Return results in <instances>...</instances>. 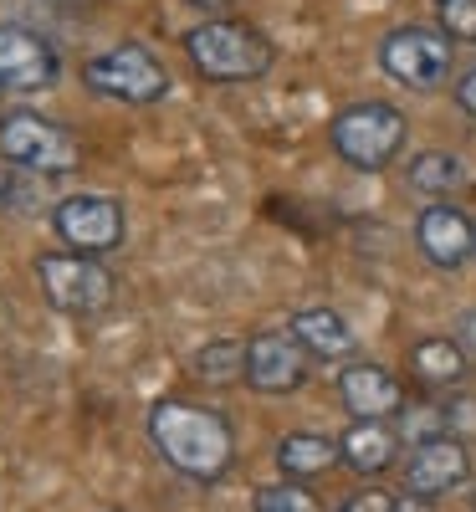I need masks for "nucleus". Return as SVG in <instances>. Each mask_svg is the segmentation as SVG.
Masks as SVG:
<instances>
[{
  "instance_id": "obj_17",
  "label": "nucleus",
  "mask_w": 476,
  "mask_h": 512,
  "mask_svg": "<svg viewBox=\"0 0 476 512\" xmlns=\"http://www.w3.org/2000/svg\"><path fill=\"white\" fill-rule=\"evenodd\" d=\"M410 374L420 384H456L466 374V349L456 344V338H420V344L410 349Z\"/></svg>"
},
{
  "instance_id": "obj_5",
  "label": "nucleus",
  "mask_w": 476,
  "mask_h": 512,
  "mask_svg": "<svg viewBox=\"0 0 476 512\" xmlns=\"http://www.w3.org/2000/svg\"><path fill=\"white\" fill-rule=\"evenodd\" d=\"M36 282L47 292V303L57 313H72V318H93L113 303V272L98 267L93 256H77V251H41Z\"/></svg>"
},
{
  "instance_id": "obj_15",
  "label": "nucleus",
  "mask_w": 476,
  "mask_h": 512,
  "mask_svg": "<svg viewBox=\"0 0 476 512\" xmlns=\"http://www.w3.org/2000/svg\"><path fill=\"white\" fill-rule=\"evenodd\" d=\"M292 338L302 349H308L313 359H349L359 349V338L349 328V318H338L333 308H302L292 318Z\"/></svg>"
},
{
  "instance_id": "obj_22",
  "label": "nucleus",
  "mask_w": 476,
  "mask_h": 512,
  "mask_svg": "<svg viewBox=\"0 0 476 512\" xmlns=\"http://www.w3.org/2000/svg\"><path fill=\"white\" fill-rule=\"evenodd\" d=\"M338 512H395V497H389L384 487H364V492H354L349 502H343Z\"/></svg>"
},
{
  "instance_id": "obj_14",
  "label": "nucleus",
  "mask_w": 476,
  "mask_h": 512,
  "mask_svg": "<svg viewBox=\"0 0 476 512\" xmlns=\"http://www.w3.org/2000/svg\"><path fill=\"white\" fill-rule=\"evenodd\" d=\"M338 451H343V461H349L354 472L379 477L384 466H395V456H400V436L389 431V420H354L349 431L338 436Z\"/></svg>"
},
{
  "instance_id": "obj_1",
  "label": "nucleus",
  "mask_w": 476,
  "mask_h": 512,
  "mask_svg": "<svg viewBox=\"0 0 476 512\" xmlns=\"http://www.w3.org/2000/svg\"><path fill=\"white\" fill-rule=\"evenodd\" d=\"M149 441H154V451L169 466H175V472H185L195 482L226 477V466L236 461L231 420L221 410L185 405V400H154V410H149Z\"/></svg>"
},
{
  "instance_id": "obj_4",
  "label": "nucleus",
  "mask_w": 476,
  "mask_h": 512,
  "mask_svg": "<svg viewBox=\"0 0 476 512\" xmlns=\"http://www.w3.org/2000/svg\"><path fill=\"white\" fill-rule=\"evenodd\" d=\"M82 82H88L93 93H103V98L139 103V108H144V103H159V98L169 93L164 62H159L149 47H139V41H118V47L88 57V62H82Z\"/></svg>"
},
{
  "instance_id": "obj_10",
  "label": "nucleus",
  "mask_w": 476,
  "mask_h": 512,
  "mask_svg": "<svg viewBox=\"0 0 476 512\" xmlns=\"http://www.w3.org/2000/svg\"><path fill=\"white\" fill-rule=\"evenodd\" d=\"M57 52L26 26H0V88L36 93L57 82Z\"/></svg>"
},
{
  "instance_id": "obj_9",
  "label": "nucleus",
  "mask_w": 476,
  "mask_h": 512,
  "mask_svg": "<svg viewBox=\"0 0 476 512\" xmlns=\"http://www.w3.org/2000/svg\"><path fill=\"white\" fill-rule=\"evenodd\" d=\"M308 379V349L287 333H256L246 344V384L262 395H292Z\"/></svg>"
},
{
  "instance_id": "obj_8",
  "label": "nucleus",
  "mask_w": 476,
  "mask_h": 512,
  "mask_svg": "<svg viewBox=\"0 0 476 512\" xmlns=\"http://www.w3.org/2000/svg\"><path fill=\"white\" fill-rule=\"evenodd\" d=\"M52 226L77 256H103V251L123 246V236H128V216L113 195H67L57 205Z\"/></svg>"
},
{
  "instance_id": "obj_19",
  "label": "nucleus",
  "mask_w": 476,
  "mask_h": 512,
  "mask_svg": "<svg viewBox=\"0 0 476 512\" xmlns=\"http://www.w3.org/2000/svg\"><path fill=\"white\" fill-rule=\"evenodd\" d=\"M461 180H466V164L446 149H425V154L410 159V185L420 195H451Z\"/></svg>"
},
{
  "instance_id": "obj_24",
  "label": "nucleus",
  "mask_w": 476,
  "mask_h": 512,
  "mask_svg": "<svg viewBox=\"0 0 476 512\" xmlns=\"http://www.w3.org/2000/svg\"><path fill=\"white\" fill-rule=\"evenodd\" d=\"M456 344H461L466 354H476V308H466V313H461V333H456Z\"/></svg>"
},
{
  "instance_id": "obj_13",
  "label": "nucleus",
  "mask_w": 476,
  "mask_h": 512,
  "mask_svg": "<svg viewBox=\"0 0 476 512\" xmlns=\"http://www.w3.org/2000/svg\"><path fill=\"white\" fill-rule=\"evenodd\" d=\"M415 241L436 267H466L476 256V226L456 205H425L415 221Z\"/></svg>"
},
{
  "instance_id": "obj_6",
  "label": "nucleus",
  "mask_w": 476,
  "mask_h": 512,
  "mask_svg": "<svg viewBox=\"0 0 476 512\" xmlns=\"http://www.w3.org/2000/svg\"><path fill=\"white\" fill-rule=\"evenodd\" d=\"M0 159L31 169V175H67L82 164V144L72 128L41 118V113H11L0 123Z\"/></svg>"
},
{
  "instance_id": "obj_11",
  "label": "nucleus",
  "mask_w": 476,
  "mask_h": 512,
  "mask_svg": "<svg viewBox=\"0 0 476 512\" xmlns=\"http://www.w3.org/2000/svg\"><path fill=\"white\" fill-rule=\"evenodd\" d=\"M471 477V456L456 436H441V441H420L410 451V466H405V487L410 497H446L456 492L461 482Z\"/></svg>"
},
{
  "instance_id": "obj_26",
  "label": "nucleus",
  "mask_w": 476,
  "mask_h": 512,
  "mask_svg": "<svg viewBox=\"0 0 476 512\" xmlns=\"http://www.w3.org/2000/svg\"><path fill=\"white\" fill-rule=\"evenodd\" d=\"M395 512H430V497H405L395 502Z\"/></svg>"
},
{
  "instance_id": "obj_20",
  "label": "nucleus",
  "mask_w": 476,
  "mask_h": 512,
  "mask_svg": "<svg viewBox=\"0 0 476 512\" xmlns=\"http://www.w3.org/2000/svg\"><path fill=\"white\" fill-rule=\"evenodd\" d=\"M251 512H323V502L302 482H272V487H256Z\"/></svg>"
},
{
  "instance_id": "obj_25",
  "label": "nucleus",
  "mask_w": 476,
  "mask_h": 512,
  "mask_svg": "<svg viewBox=\"0 0 476 512\" xmlns=\"http://www.w3.org/2000/svg\"><path fill=\"white\" fill-rule=\"evenodd\" d=\"M11 200H16V180H11V169L0 164V210H6Z\"/></svg>"
},
{
  "instance_id": "obj_28",
  "label": "nucleus",
  "mask_w": 476,
  "mask_h": 512,
  "mask_svg": "<svg viewBox=\"0 0 476 512\" xmlns=\"http://www.w3.org/2000/svg\"><path fill=\"white\" fill-rule=\"evenodd\" d=\"M52 6H88V0H52Z\"/></svg>"
},
{
  "instance_id": "obj_7",
  "label": "nucleus",
  "mask_w": 476,
  "mask_h": 512,
  "mask_svg": "<svg viewBox=\"0 0 476 512\" xmlns=\"http://www.w3.org/2000/svg\"><path fill=\"white\" fill-rule=\"evenodd\" d=\"M379 67L410 93H436L451 77V36L436 26H395L379 47Z\"/></svg>"
},
{
  "instance_id": "obj_27",
  "label": "nucleus",
  "mask_w": 476,
  "mask_h": 512,
  "mask_svg": "<svg viewBox=\"0 0 476 512\" xmlns=\"http://www.w3.org/2000/svg\"><path fill=\"white\" fill-rule=\"evenodd\" d=\"M190 6H200V11H226L231 0H190Z\"/></svg>"
},
{
  "instance_id": "obj_2",
  "label": "nucleus",
  "mask_w": 476,
  "mask_h": 512,
  "mask_svg": "<svg viewBox=\"0 0 476 512\" xmlns=\"http://www.w3.org/2000/svg\"><path fill=\"white\" fill-rule=\"evenodd\" d=\"M185 57L205 82H256L277 62L272 41L246 21H205L185 31Z\"/></svg>"
},
{
  "instance_id": "obj_12",
  "label": "nucleus",
  "mask_w": 476,
  "mask_h": 512,
  "mask_svg": "<svg viewBox=\"0 0 476 512\" xmlns=\"http://www.w3.org/2000/svg\"><path fill=\"white\" fill-rule=\"evenodd\" d=\"M338 400L343 410H349L354 420H389V415H400L405 410V390H400V379L389 374L384 364H349L338 374Z\"/></svg>"
},
{
  "instance_id": "obj_23",
  "label": "nucleus",
  "mask_w": 476,
  "mask_h": 512,
  "mask_svg": "<svg viewBox=\"0 0 476 512\" xmlns=\"http://www.w3.org/2000/svg\"><path fill=\"white\" fill-rule=\"evenodd\" d=\"M456 108H461L466 118H476V67L461 72V82H456Z\"/></svg>"
},
{
  "instance_id": "obj_21",
  "label": "nucleus",
  "mask_w": 476,
  "mask_h": 512,
  "mask_svg": "<svg viewBox=\"0 0 476 512\" xmlns=\"http://www.w3.org/2000/svg\"><path fill=\"white\" fill-rule=\"evenodd\" d=\"M441 11V31L451 41H471L476 47V0H436Z\"/></svg>"
},
{
  "instance_id": "obj_3",
  "label": "nucleus",
  "mask_w": 476,
  "mask_h": 512,
  "mask_svg": "<svg viewBox=\"0 0 476 512\" xmlns=\"http://www.w3.org/2000/svg\"><path fill=\"white\" fill-rule=\"evenodd\" d=\"M405 134L410 123L395 103H354L328 123L333 154L349 169H364V175H379V169L395 164V154L405 149Z\"/></svg>"
},
{
  "instance_id": "obj_18",
  "label": "nucleus",
  "mask_w": 476,
  "mask_h": 512,
  "mask_svg": "<svg viewBox=\"0 0 476 512\" xmlns=\"http://www.w3.org/2000/svg\"><path fill=\"white\" fill-rule=\"evenodd\" d=\"M190 369H195V379L215 384V390H221V384H236V379H246V344H236V338H215V344L195 349Z\"/></svg>"
},
{
  "instance_id": "obj_16",
  "label": "nucleus",
  "mask_w": 476,
  "mask_h": 512,
  "mask_svg": "<svg viewBox=\"0 0 476 512\" xmlns=\"http://www.w3.org/2000/svg\"><path fill=\"white\" fill-rule=\"evenodd\" d=\"M343 451L338 441L318 436V431H292L277 441V466H282V477L287 482H308V477H323L328 466H338Z\"/></svg>"
}]
</instances>
